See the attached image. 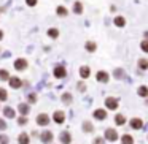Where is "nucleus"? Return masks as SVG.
Returning a JSON list of instances; mask_svg holds the SVG:
<instances>
[{
	"label": "nucleus",
	"mask_w": 148,
	"mask_h": 144,
	"mask_svg": "<svg viewBox=\"0 0 148 144\" xmlns=\"http://www.w3.org/2000/svg\"><path fill=\"white\" fill-rule=\"evenodd\" d=\"M124 122H126V119H124V116H123V114H118L115 117V124L116 125H124Z\"/></svg>",
	"instance_id": "obj_15"
},
{
	"label": "nucleus",
	"mask_w": 148,
	"mask_h": 144,
	"mask_svg": "<svg viewBox=\"0 0 148 144\" xmlns=\"http://www.w3.org/2000/svg\"><path fill=\"white\" fill-rule=\"evenodd\" d=\"M105 138L108 141H116V139H118V133H116L113 128H107V130H105Z\"/></svg>",
	"instance_id": "obj_1"
},
{
	"label": "nucleus",
	"mask_w": 148,
	"mask_h": 144,
	"mask_svg": "<svg viewBox=\"0 0 148 144\" xmlns=\"http://www.w3.org/2000/svg\"><path fill=\"white\" fill-rule=\"evenodd\" d=\"M19 112H21V114H27V112H29V106L24 105V103H23V105H19Z\"/></svg>",
	"instance_id": "obj_23"
},
{
	"label": "nucleus",
	"mask_w": 148,
	"mask_h": 144,
	"mask_svg": "<svg viewBox=\"0 0 148 144\" xmlns=\"http://www.w3.org/2000/svg\"><path fill=\"white\" fill-rule=\"evenodd\" d=\"M83 128L88 131V133H89V131H92V125H91L89 122H84V124H83Z\"/></svg>",
	"instance_id": "obj_26"
},
{
	"label": "nucleus",
	"mask_w": 148,
	"mask_h": 144,
	"mask_svg": "<svg viewBox=\"0 0 148 144\" xmlns=\"http://www.w3.org/2000/svg\"><path fill=\"white\" fill-rule=\"evenodd\" d=\"M121 141H123V144H134V139H132V136H129V135H124Z\"/></svg>",
	"instance_id": "obj_17"
},
{
	"label": "nucleus",
	"mask_w": 148,
	"mask_h": 144,
	"mask_svg": "<svg viewBox=\"0 0 148 144\" xmlns=\"http://www.w3.org/2000/svg\"><path fill=\"white\" fill-rule=\"evenodd\" d=\"M138 65H140V68H142V70H147V67H148V62L145 60V59H142V60L138 62Z\"/></svg>",
	"instance_id": "obj_27"
},
{
	"label": "nucleus",
	"mask_w": 148,
	"mask_h": 144,
	"mask_svg": "<svg viewBox=\"0 0 148 144\" xmlns=\"http://www.w3.org/2000/svg\"><path fill=\"white\" fill-rule=\"evenodd\" d=\"M94 144H103V139L102 138H96V139H94Z\"/></svg>",
	"instance_id": "obj_35"
},
{
	"label": "nucleus",
	"mask_w": 148,
	"mask_h": 144,
	"mask_svg": "<svg viewBox=\"0 0 148 144\" xmlns=\"http://www.w3.org/2000/svg\"><path fill=\"white\" fill-rule=\"evenodd\" d=\"M86 49H88V51H89V52H92L94 51V49H96V43H88V45H86Z\"/></svg>",
	"instance_id": "obj_28"
},
{
	"label": "nucleus",
	"mask_w": 148,
	"mask_h": 144,
	"mask_svg": "<svg viewBox=\"0 0 148 144\" xmlns=\"http://www.w3.org/2000/svg\"><path fill=\"white\" fill-rule=\"evenodd\" d=\"M80 76L81 78H88V76H89V68H88V67L81 68V70H80Z\"/></svg>",
	"instance_id": "obj_18"
},
{
	"label": "nucleus",
	"mask_w": 148,
	"mask_h": 144,
	"mask_svg": "<svg viewBox=\"0 0 148 144\" xmlns=\"http://www.w3.org/2000/svg\"><path fill=\"white\" fill-rule=\"evenodd\" d=\"M48 122H49L48 114H40L38 117H37V124H38V125H46Z\"/></svg>",
	"instance_id": "obj_5"
},
{
	"label": "nucleus",
	"mask_w": 148,
	"mask_h": 144,
	"mask_svg": "<svg viewBox=\"0 0 148 144\" xmlns=\"http://www.w3.org/2000/svg\"><path fill=\"white\" fill-rule=\"evenodd\" d=\"M62 101H64L65 105H69V103L72 101V95L70 93H64V95H62Z\"/></svg>",
	"instance_id": "obj_21"
},
{
	"label": "nucleus",
	"mask_w": 148,
	"mask_h": 144,
	"mask_svg": "<svg viewBox=\"0 0 148 144\" xmlns=\"http://www.w3.org/2000/svg\"><path fill=\"white\" fill-rule=\"evenodd\" d=\"M5 128H7V124H5V120L0 119V130H5Z\"/></svg>",
	"instance_id": "obj_34"
},
{
	"label": "nucleus",
	"mask_w": 148,
	"mask_h": 144,
	"mask_svg": "<svg viewBox=\"0 0 148 144\" xmlns=\"http://www.w3.org/2000/svg\"><path fill=\"white\" fill-rule=\"evenodd\" d=\"M73 11L77 14H81V13H83V5H81L80 2H77V3H75V7H73Z\"/></svg>",
	"instance_id": "obj_16"
},
{
	"label": "nucleus",
	"mask_w": 148,
	"mask_h": 144,
	"mask_svg": "<svg viewBox=\"0 0 148 144\" xmlns=\"http://www.w3.org/2000/svg\"><path fill=\"white\" fill-rule=\"evenodd\" d=\"M142 49H143L145 52L148 51V41H142Z\"/></svg>",
	"instance_id": "obj_32"
},
{
	"label": "nucleus",
	"mask_w": 148,
	"mask_h": 144,
	"mask_svg": "<svg viewBox=\"0 0 148 144\" xmlns=\"http://www.w3.org/2000/svg\"><path fill=\"white\" fill-rule=\"evenodd\" d=\"M18 122H19L21 125H24V124H27V119H26V117H21V119H19V120H18Z\"/></svg>",
	"instance_id": "obj_37"
},
{
	"label": "nucleus",
	"mask_w": 148,
	"mask_h": 144,
	"mask_svg": "<svg viewBox=\"0 0 148 144\" xmlns=\"http://www.w3.org/2000/svg\"><path fill=\"white\" fill-rule=\"evenodd\" d=\"M3 114L7 116V117H14V111L11 108H5L3 109Z\"/></svg>",
	"instance_id": "obj_20"
},
{
	"label": "nucleus",
	"mask_w": 148,
	"mask_h": 144,
	"mask_svg": "<svg viewBox=\"0 0 148 144\" xmlns=\"http://www.w3.org/2000/svg\"><path fill=\"white\" fill-rule=\"evenodd\" d=\"M10 86L13 87V89H19V87L23 86V82H21L19 78H11V79H10Z\"/></svg>",
	"instance_id": "obj_7"
},
{
	"label": "nucleus",
	"mask_w": 148,
	"mask_h": 144,
	"mask_svg": "<svg viewBox=\"0 0 148 144\" xmlns=\"http://www.w3.org/2000/svg\"><path fill=\"white\" fill-rule=\"evenodd\" d=\"M96 79L100 81V82H107V81H108V74H107L105 71H99V73L96 74Z\"/></svg>",
	"instance_id": "obj_6"
},
{
	"label": "nucleus",
	"mask_w": 148,
	"mask_h": 144,
	"mask_svg": "<svg viewBox=\"0 0 148 144\" xmlns=\"http://www.w3.org/2000/svg\"><path fill=\"white\" fill-rule=\"evenodd\" d=\"M124 24H126V19H124L123 16L115 18V26H116V27H124Z\"/></svg>",
	"instance_id": "obj_13"
},
{
	"label": "nucleus",
	"mask_w": 148,
	"mask_h": 144,
	"mask_svg": "<svg viewBox=\"0 0 148 144\" xmlns=\"http://www.w3.org/2000/svg\"><path fill=\"white\" fill-rule=\"evenodd\" d=\"M61 141H62V144H70V135H69V131H62L61 133Z\"/></svg>",
	"instance_id": "obj_10"
},
{
	"label": "nucleus",
	"mask_w": 148,
	"mask_h": 144,
	"mask_svg": "<svg viewBox=\"0 0 148 144\" xmlns=\"http://www.w3.org/2000/svg\"><path fill=\"white\" fill-rule=\"evenodd\" d=\"M48 35L51 37V38H58V37H59V30L58 29H49L48 30Z\"/></svg>",
	"instance_id": "obj_19"
},
{
	"label": "nucleus",
	"mask_w": 148,
	"mask_h": 144,
	"mask_svg": "<svg viewBox=\"0 0 148 144\" xmlns=\"http://www.w3.org/2000/svg\"><path fill=\"white\" fill-rule=\"evenodd\" d=\"M54 76L56 78H64L65 76V68L64 67H58L54 70Z\"/></svg>",
	"instance_id": "obj_11"
},
{
	"label": "nucleus",
	"mask_w": 148,
	"mask_h": 144,
	"mask_svg": "<svg viewBox=\"0 0 148 144\" xmlns=\"http://www.w3.org/2000/svg\"><path fill=\"white\" fill-rule=\"evenodd\" d=\"M42 141L43 143H51V139H53V135H51V131H43L42 133Z\"/></svg>",
	"instance_id": "obj_9"
},
{
	"label": "nucleus",
	"mask_w": 148,
	"mask_h": 144,
	"mask_svg": "<svg viewBox=\"0 0 148 144\" xmlns=\"http://www.w3.org/2000/svg\"><path fill=\"white\" fill-rule=\"evenodd\" d=\"M3 38V32H2V30H0V40Z\"/></svg>",
	"instance_id": "obj_38"
},
{
	"label": "nucleus",
	"mask_w": 148,
	"mask_h": 144,
	"mask_svg": "<svg viewBox=\"0 0 148 144\" xmlns=\"http://www.w3.org/2000/svg\"><path fill=\"white\" fill-rule=\"evenodd\" d=\"M64 117H65V116H64V112H62V111H56L54 116H53V119H54L56 124H62V122H64Z\"/></svg>",
	"instance_id": "obj_4"
},
{
	"label": "nucleus",
	"mask_w": 148,
	"mask_h": 144,
	"mask_svg": "<svg viewBox=\"0 0 148 144\" xmlns=\"http://www.w3.org/2000/svg\"><path fill=\"white\" fill-rule=\"evenodd\" d=\"M142 125H143V124H142L140 119H132V120H131V127L135 128V130H137V128H142Z\"/></svg>",
	"instance_id": "obj_12"
},
{
	"label": "nucleus",
	"mask_w": 148,
	"mask_h": 144,
	"mask_svg": "<svg viewBox=\"0 0 148 144\" xmlns=\"http://www.w3.org/2000/svg\"><path fill=\"white\" fill-rule=\"evenodd\" d=\"M105 106L108 109H116L118 108V101H116L115 98H107L105 100Z\"/></svg>",
	"instance_id": "obj_3"
},
{
	"label": "nucleus",
	"mask_w": 148,
	"mask_h": 144,
	"mask_svg": "<svg viewBox=\"0 0 148 144\" xmlns=\"http://www.w3.org/2000/svg\"><path fill=\"white\" fill-rule=\"evenodd\" d=\"M8 71H5V70H0V79H3V81H8Z\"/></svg>",
	"instance_id": "obj_24"
},
{
	"label": "nucleus",
	"mask_w": 148,
	"mask_h": 144,
	"mask_svg": "<svg viewBox=\"0 0 148 144\" xmlns=\"http://www.w3.org/2000/svg\"><path fill=\"white\" fill-rule=\"evenodd\" d=\"M14 68H16V70H26L27 68V62L24 60V59H18L16 62H14Z\"/></svg>",
	"instance_id": "obj_2"
},
{
	"label": "nucleus",
	"mask_w": 148,
	"mask_h": 144,
	"mask_svg": "<svg viewBox=\"0 0 148 144\" xmlns=\"http://www.w3.org/2000/svg\"><path fill=\"white\" fill-rule=\"evenodd\" d=\"M26 3L29 5V7H35V5H37V0H26Z\"/></svg>",
	"instance_id": "obj_31"
},
{
	"label": "nucleus",
	"mask_w": 148,
	"mask_h": 144,
	"mask_svg": "<svg viewBox=\"0 0 148 144\" xmlns=\"http://www.w3.org/2000/svg\"><path fill=\"white\" fill-rule=\"evenodd\" d=\"M29 101H37V95H32V93H30V95H29Z\"/></svg>",
	"instance_id": "obj_36"
},
{
	"label": "nucleus",
	"mask_w": 148,
	"mask_h": 144,
	"mask_svg": "<svg viewBox=\"0 0 148 144\" xmlns=\"http://www.w3.org/2000/svg\"><path fill=\"white\" fill-rule=\"evenodd\" d=\"M138 95H140V97H147L148 95V89L145 86H142L140 89H138Z\"/></svg>",
	"instance_id": "obj_22"
},
{
	"label": "nucleus",
	"mask_w": 148,
	"mask_h": 144,
	"mask_svg": "<svg viewBox=\"0 0 148 144\" xmlns=\"http://www.w3.org/2000/svg\"><path fill=\"white\" fill-rule=\"evenodd\" d=\"M58 14L59 16H67V10H65L64 7H59L58 8Z\"/></svg>",
	"instance_id": "obj_25"
},
{
	"label": "nucleus",
	"mask_w": 148,
	"mask_h": 144,
	"mask_svg": "<svg viewBox=\"0 0 148 144\" xmlns=\"http://www.w3.org/2000/svg\"><path fill=\"white\" fill-rule=\"evenodd\" d=\"M0 144H8V138L5 135H0Z\"/></svg>",
	"instance_id": "obj_30"
},
{
	"label": "nucleus",
	"mask_w": 148,
	"mask_h": 144,
	"mask_svg": "<svg viewBox=\"0 0 148 144\" xmlns=\"http://www.w3.org/2000/svg\"><path fill=\"white\" fill-rule=\"evenodd\" d=\"M115 76H116V78H121V76H124V73H123L121 70H116V71H115Z\"/></svg>",
	"instance_id": "obj_33"
},
{
	"label": "nucleus",
	"mask_w": 148,
	"mask_h": 144,
	"mask_svg": "<svg viewBox=\"0 0 148 144\" xmlns=\"http://www.w3.org/2000/svg\"><path fill=\"white\" fill-rule=\"evenodd\" d=\"M7 90L5 89H0V100H2V101H3V100H7Z\"/></svg>",
	"instance_id": "obj_29"
},
{
	"label": "nucleus",
	"mask_w": 148,
	"mask_h": 144,
	"mask_svg": "<svg viewBox=\"0 0 148 144\" xmlns=\"http://www.w3.org/2000/svg\"><path fill=\"white\" fill-rule=\"evenodd\" d=\"M18 141H19V144H29V136H27L26 133H21L19 138H18Z\"/></svg>",
	"instance_id": "obj_14"
},
{
	"label": "nucleus",
	"mask_w": 148,
	"mask_h": 144,
	"mask_svg": "<svg viewBox=\"0 0 148 144\" xmlns=\"http://www.w3.org/2000/svg\"><path fill=\"white\" fill-rule=\"evenodd\" d=\"M94 117L99 119V120H103V119L107 117V112L103 111V109H96V111H94Z\"/></svg>",
	"instance_id": "obj_8"
}]
</instances>
